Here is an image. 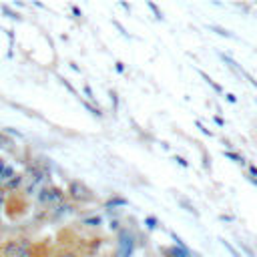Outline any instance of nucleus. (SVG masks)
<instances>
[{
	"instance_id": "21",
	"label": "nucleus",
	"mask_w": 257,
	"mask_h": 257,
	"mask_svg": "<svg viewBox=\"0 0 257 257\" xmlns=\"http://www.w3.org/2000/svg\"><path fill=\"white\" fill-rule=\"evenodd\" d=\"M225 96H227V100H229V102H235V100H237V98H235V94H231V92H227Z\"/></svg>"
},
{
	"instance_id": "20",
	"label": "nucleus",
	"mask_w": 257,
	"mask_h": 257,
	"mask_svg": "<svg viewBox=\"0 0 257 257\" xmlns=\"http://www.w3.org/2000/svg\"><path fill=\"white\" fill-rule=\"evenodd\" d=\"M84 92H86V96H88V98H94V96H92V90H90V86H84Z\"/></svg>"
},
{
	"instance_id": "4",
	"label": "nucleus",
	"mask_w": 257,
	"mask_h": 257,
	"mask_svg": "<svg viewBox=\"0 0 257 257\" xmlns=\"http://www.w3.org/2000/svg\"><path fill=\"white\" fill-rule=\"evenodd\" d=\"M4 257H32L30 245L22 241H10L4 247Z\"/></svg>"
},
{
	"instance_id": "12",
	"label": "nucleus",
	"mask_w": 257,
	"mask_h": 257,
	"mask_svg": "<svg viewBox=\"0 0 257 257\" xmlns=\"http://www.w3.org/2000/svg\"><path fill=\"white\" fill-rule=\"evenodd\" d=\"M147 6H149L153 12H155V18H157V20H163V12L157 8V4H153V2H147Z\"/></svg>"
},
{
	"instance_id": "16",
	"label": "nucleus",
	"mask_w": 257,
	"mask_h": 257,
	"mask_svg": "<svg viewBox=\"0 0 257 257\" xmlns=\"http://www.w3.org/2000/svg\"><path fill=\"white\" fill-rule=\"evenodd\" d=\"M173 159H175V161H177V163H179V165H181V167H185V169H187V167H189V163H187V161H185V159H183V157H179V155H175V157H173Z\"/></svg>"
},
{
	"instance_id": "10",
	"label": "nucleus",
	"mask_w": 257,
	"mask_h": 257,
	"mask_svg": "<svg viewBox=\"0 0 257 257\" xmlns=\"http://www.w3.org/2000/svg\"><path fill=\"white\" fill-rule=\"evenodd\" d=\"M145 225L149 227V229H157L161 223L157 221V217H153V215H149V217H145Z\"/></svg>"
},
{
	"instance_id": "2",
	"label": "nucleus",
	"mask_w": 257,
	"mask_h": 257,
	"mask_svg": "<svg viewBox=\"0 0 257 257\" xmlns=\"http://www.w3.org/2000/svg\"><path fill=\"white\" fill-rule=\"evenodd\" d=\"M135 251V237L128 229H122L118 233V251H116V257H131Z\"/></svg>"
},
{
	"instance_id": "13",
	"label": "nucleus",
	"mask_w": 257,
	"mask_h": 257,
	"mask_svg": "<svg viewBox=\"0 0 257 257\" xmlns=\"http://www.w3.org/2000/svg\"><path fill=\"white\" fill-rule=\"evenodd\" d=\"M223 155H225L227 159H231V161H235V163H241V165H243V157H239V155H235V153H231V151H227V153L223 151Z\"/></svg>"
},
{
	"instance_id": "18",
	"label": "nucleus",
	"mask_w": 257,
	"mask_h": 257,
	"mask_svg": "<svg viewBox=\"0 0 257 257\" xmlns=\"http://www.w3.org/2000/svg\"><path fill=\"white\" fill-rule=\"evenodd\" d=\"M239 247H243V249H245V253H247L249 257H255V255H253V251H251V249H249V247H247L243 241H239Z\"/></svg>"
},
{
	"instance_id": "9",
	"label": "nucleus",
	"mask_w": 257,
	"mask_h": 257,
	"mask_svg": "<svg viewBox=\"0 0 257 257\" xmlns=\"http://www.w3.org/2000/svg\"><path fill=\"white\" fill-rule=\"evenodd\" d=\"M209 28H211V30H215V32H217L219 36H227V38H235V36H233V34L229 32V30H225V28H221V26H217V24H209Z\"/></svg>"
},
{
	"instance_id": "1",
	"label": "nucleus",
	"mask_w": 257,
	"mask_h": 257,
	"mask_svg": "<svg viewBox=\"0 0 257 257\" xmlns=\"http://www.w3.org/2000/svg\"><path fill=\"white\" fill-rule=\"evenodd\" d=\"M68 197L78 203H90L94 201V193L82 183V181H70L68 183Z\"/></svg>"
},
{
	"instance_id": "24",
	"label": "nucleus",
	"mask_w": 257,
	"mask_h": 257,
	"mask_svg": "<svg viewBox=\"0 0 257 257\" xmlns=\"http://www.w3.org/2000/svg\"><path fill=\"white\" fill-rule=\"evenodd\" d=\"M2 167H4V163H2V161H0V173H2Z\"/></svg>"
},
{
	"instance_id": "5",
	"label": "nucleus",
	"mask_w": 257,
	"mask_h": 257,
	"mask_svg": "<svg viewBox=\"0 0 257 257\" xmlns=\"http://www.w3.org/2000/svg\"><path fill=\"white\" fill-rule=\"evenodd\" d=\"M159 251L163 253V257H193L189 249H181L177 245H167V247H161Z\"/></svg>"
},
{
	"instance_id": "6",
	"label": "nucleus",
	"mask_w": 257,
	"mask_h": 257,
	"mask_svg": "<svg viewBox=\"0 0 257 257\" xmlns=\"http://www.w3.org/2000/svg\"><path fill=\"white\" fill-rule=\"evenodd\" d=\"M124 205H128V201L124 199V197H110L106 203H104V207L106 209H114V207H124Z\"/></svg>"
},
{
	"instance_id": "8",
	"label": "nucleus",
	"mask_w": 257,
	"mask_h": 257,
	"mask_svg": "<svg viewBox=\"0 0 257 257\" xmlns=\"http://www.w3.org/2000/svg\"><path fill=\"white\" fill-rule=\"evenodd\" d=\"M179 203H181V205H183V209H185V211H187V213H193V215H195V217H199V211H197V209H195V207H193V203H189V201H187V199H185V197H179Z\"/></svg>"
},
{
	"instance_id": "15",
	"label": "nucleus",
	"mask_w": 257,
	"mask_h": 257,
	"mask_svg": "<svg viewBox=\"0 0 257 257\" xmlns=\"http://www.w3.org/2000/svg\"><path fill=\"white\" fill-rule=\"evenodd\" d=\"M108 94H110V100H112V104H114V108L118 106V96H116V92L114 90H108Z\"/></svg>"
},
{
	"instance_id": "3",
	"label": "nucleus",
	"mask_w": 257,
	"mask_h": 257,
	"mask_svg": "<svg viewBox=\"0 0 257 257\" xmlns=\"http://www.w3.org/2000/svg\"><path fill=\"white\" fill-rule=\"evenodd\" d=\"M64 199V193L58 187H44L38 191V201L44 205H56Z\"/></svg>"
},
{
	"instance_id": "14",
	"label": "nucleus",
	"mask_w": 257,
	"mask_h": 257,
	"mask_svg": "<svg viewBox=\"0 0 257 257\" xmlns=\"http://www.w3.org/2000/svg\"><path fill=\"white\" fill-rule=\"evenodd\" d=\"M84 223L90 225V227H98V225H100V217H98V215H96V217H88V219H84Z\"/></svg>"
},
{
	"instance_id": "22",
	"label": "nucleus",
	"mask_w": 257,
	"mask_h": 257,
	"mask_svg": "<svg viewBox=\"0 0 257 257\" xmlns=\"http://www.w3.org/2000/svg\"><path fill=\"white\" fill-rule=\"evenodd\" d=\"M215 122H217V124H219V126H223V124H225V120H223V118H221V116H215Z\"/></svg>"
},
{
	"instance_id": "19",
	"label": "nucleus",
	"mask_w": 257,
	"mask_h": 257,
	"mask_svg": "<svg viewBox=\"0 0 257 257\" xmlns=\"http://www.w3.org/2000/svg\"><path fill=\"white\" fill-rule=\"evenodd\" d=\"M249 173L253 175L251 179H257V167H255V165H251V167H249Z\"/></svg>"
},
{
	"instance_id": "7",
	"label": "nucleus",
	"mask_w": 257,
	"mask_h": 257,
	"mask_svg": "<svg viewBox=\"0 0 257 257\" xmlns=\"http://www.w3.org/2000/svg\"><path fill=\"white\" fill-rule=\"evenodd\" d=\"M199 74H201V76L205 78V82H207V84H209V86H211V88H213L215 92H219V94L223 92V86H221V84H217V82H215V80H213V78H211V76H209L207 72H203V70H199Z\"/></svg>"
},
{
	"instance_id": "11",
	"label": "nucleus",
	"mask_w": 257,
	"mask_h": 257,
	"mask_svg": "<svg viewBox=\"0 0 257 257\" xmlns=\"http://www.w3.org/2000/svg\"><path fill=\"white\" fill-rule=\"evenodd\" d=\"M221 243H223V247H225V249H227V251L231 253V257H243V255H239V253H237V249H235V247H233V245H231L229 241L221 239Z\"/></svg>"
},
{
	"instance_id": "17",
	"label": "nucleus",
	"mask_w": 257,
	"mask_h": 257,
	"mask_svg": "<svg viewBox=\"0 0 257 257\" xmlns=\"http://www.w3.org/2000/svg\"><path fill=\"white\" fill-rule=\"evenodd\" d=\"M197 126H199V128H201V133H203V135H209V137H211V135H213V133H211V131H209V128H205V126H203V122H201V120H197Z\"/></svg>"
},
{
	"instance_id": "23",
	"label": "nucleus",
	"mask_w": 257,
	"mask_h": 257,
	"mask_svg": "<svg viewBox=\"0 0 257 257\" xmlns=\"http://www.w3.org/2000/svg\"><path fill=\"white\" fill-rule=\"evenodd\" d=\"M116 70L122 72V70H124V64H122V62H116Z\"/></svg>"
}]
</instances>
